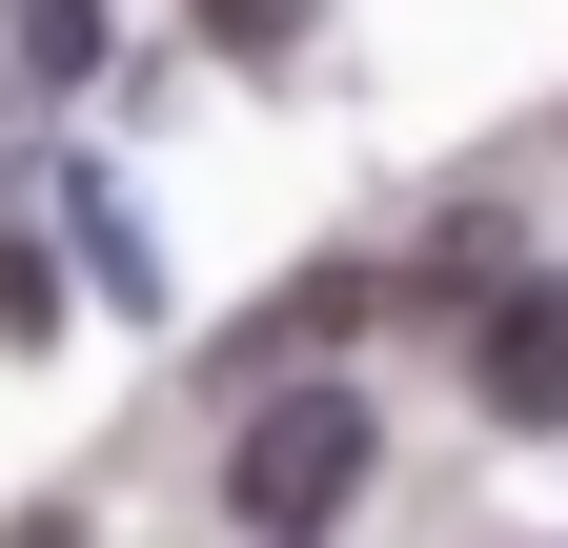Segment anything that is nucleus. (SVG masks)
Returning <instances> with one entry per match:
<instances>
[{
    "mask_svg": "<svg viewBox=\"0 0 568 548\" xmlns=\"http://www.w3.org/2000/svg\"><path fill=\"white\" fill-rule=\"evenodd\" d=\"M366 467H386V427L345 386H305V366H264V406H244V447H224V528H264V548H325L345 508H366Z\"/></svg>",
    "mask_w": 568,
    "mask_h": 548,
    "instance_id": "obj_1",
    "label": "nucleus"
},
{
    "mask_svg": "<svg viewBox=\"0 0 568 548\" xmlns=\"http://www.w3.org/2000/svg\"><path fill=\"white\" fill-rule=\"evenodd\" d=\"M467 386L508 406V427H568V285H548V264H528V285H508V264L467 285Z\"/></svg>",
    "mask_w": 568,
    "mask_h": 548,
    "instance_id": "obj_2",
    "label": "nucleus"
},
{
    "mask_svg": "<svg viewBox=\"0 0 568 548\" xmlns=\"http://www.w3.org/2000/svg\"><path fill=\"white\" fill-rule=\"evenodd\" d=\"M345 325H386V264H305L264 325H224V366L264 386V366H305V346H345Z\"/></svg>",
    "mask_w": 568,
    "mask_h": 548,
    "instance_id": "obj_3",
    "label": "nucleus"
},
{
    "mask_svg": "<svg viewBox=\"0 0 568 548\" xmlns=\"http://www.w3.org/2000/svg\"><path fill=\"white\" fill-rule=\"evenodd\" d=\"M61 325V264H41V224H0V346H41Z\"/></svg>",
    "mask_w": 568,
    "mask_h": 548,
    "instance_id": "obj_4",
    "label": "nucleus"
},
{
    "mask_svg": "<svg viewBox=\"0 0 568 548\" xmlns=\"http://www.w3.org/2000/svg\"><path fill=\"white\" fill-rule=\"evenodd\" d=\"M21 61H41V82H82V61H102V0H21Z\"/></svg>",
    "mask_w": 568,
    "mask_h": 548,
    "instance_id": "obj_5",
    "label": "nucleus"
},
{
    "mask_svg": "<svg viewBox=\"0 0 568 548\" xmlns=\"http://www.w3.org/2000/svg\"><path fill=\"white\" fill-rule=\"evenodd\" d=\"M203 41H224V61H284V41H305V0H203Z\"/></svg>",
    "mask_w": 568,
    "mask_h": 548,
    "instance_id": "obj_6",
    "label": "nucleus"
},
{
    "mask_svg": "<svg viewBox=\"0 0 568 548\" xmlns=\"http://www.w3.org/2000/svg\"><path fill=\"white\" fill-rule=\"evenodd\" d=\"M0 548H82V528H61V508H21V528H0Z\"/></svg>",
    "mask_w": 568,
    "mask_h": 548,
    "instance_id": "obj_7",
    "label": "nucleus"
},
{
    "mask_svg": "<svg viewBox=\"0 0 568 548\" xmlns=\"http://www.w3.org/2000/svg\"><path fill=\"white\" fill-rule=\"evenodd\" d=\"M548 143H568V122H548Z\"/></svg>",
    "mask_w": 568,
    "mask_h": 548,
    "instance_id": "obj_8",
    "label": "nucleus"
}]
</instances>
